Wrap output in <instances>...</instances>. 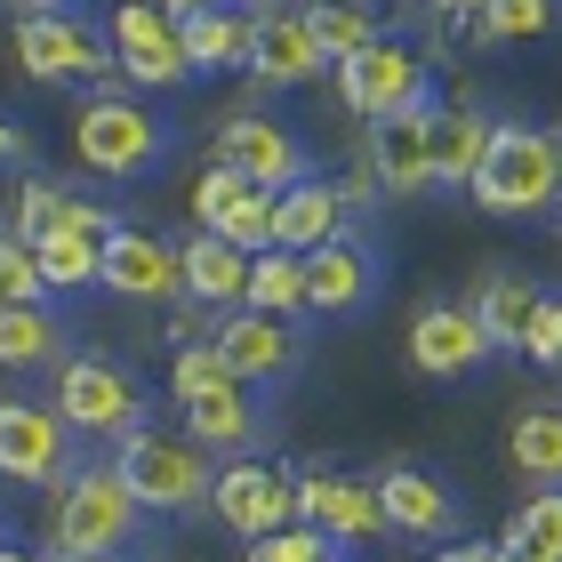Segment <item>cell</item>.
I'll list each match as a JSON object with an SVG mask.
<instances>
[{"mask_svg": "<svg viewBox=\"0 0 562 562\" xmlns=\"http://www.w3.org/2000/svg\"><path fill=\"white\" fill-rule=\"evenodd\" d=\"M145 530V506L121 474V458H89L57 482V506H48V554L81 562V554H130V539Z\"/></svg>", "mask_w": 562, "mask_h": 562, "instance_id": "cell-1", "label": "cell"}, {"mask_svg": "<svg viewBox=\"0 0 562 562\" xmlns=\"http://www.w3.org/2000/svg\"><path fill=\"white\" fill-rule=\"evenodd\" d=\"M9 57H16L24 81H41V89H65V81L105 89V81H121L105 24H89V16H72V9H16Z\"/></svg>", "mask_w": 562, "mask_h": 562, "instance_id": "cell-2", "label": "cell"}, {"mask_svg": "<svg viewBox=\"0 0 562 562\" xmlns=\"http://www.w3.org/2000/svg\"><path fill=\"white\" fill-rule=\"evenodd\" d=\"M554 186H562V137L530 130V121H498L467 193L482 217H539L554 210Z\"/></svg>", "mask_w": 562, "mask_h": 562, "instance_id": "cell-3", "label": "cell"}, {"mask_svg": "<svg viewBox=\"0 0 562 562\" xmlns=\"http://www.w3.org/2000/svg\"><path fill=\"white\" fill-rule=\"evenodd\" d=\"M169 394H177L186 434H193L201 450H225V458H249V450H258V411H249V386L225 370L217 346H177Z\"/></svg>", "mask_w": 562, "mask_h": 562, "instance_id": "cell-4", "label": "cell"}, {"mask_svg": "<svg viewBox=\"0 0 562 562\" xmlns=\"http://www.w3.org/2000/svg\"><path fill=\"white\" fill-rule=\"evenodd\" d=\"M113 458H121V474H130L145 515H193V506H210V491H217L210 450H201L193 434H169V426H130L113 442Z\"/></svg>", "mask_w": 562, "mask_h": 562, "instance_id": "cell-5", "label": "cell"}, {"mask_svg": "<svg viewBox=\"0 0 562 562\" xmlns=\"http://www.w3.org/2000/svg\"><path fill=\"white\" fill-rule=\"evenodd\" d=\"M169 153V121L145 105V97H81L72 105V161L97 169V177H145L161 169Z\"/></svg>", "mask_w": 562, "mask_h": 562, "instance_id": "cell-6", "label": "cell"}, {"mask_svg": "<svg viewBox=\"0 0 562 562\" xmlns=\"http://www.w3.org/2000/svg\"><path fill=\"white\" fill-rule=\"evenodd\" d=\"M57 418L72 434H97V442H121L130 426H145V386L105 353H65L57 362Z\"/></svg>", "mask_w": 562, "mask_h": 562, "instance_id": "cell-7", "label": "cell"}, {"mask_svg": "<svg viewBox=\"0 0 562 562\" xmlns=\"http://www.w3.org/2000/svg\"><path fill=\"white\" fill-rule=\"evenodd\" d=\"M329 72H338V105L353 121H394V113L426 105V57H418V48H402L394 33H378L370 48L338 57Z\"/></svg>", "mask_w": 562, "mask_h": 562, "instance_id": "cell-8", "label": "cell"}, {"mask_svg": "<svg viewBox=\"0 0 562 562\" xmlns=\"http://www.w3.org/2000/svg\"><path fill=\"white\" fill-rule=\"evenodd\" d=\"M210 515L234 530V539H273V530L297 522V467H273V458H225Z\"/></svg>", "mask_w": 562, "mask_h": 562, "instance_id": "cell-9", "label": "cell"}, {"mask_svg": "<svg viewBox=\"0 0 562 562\" xmlns=\"http://www.w3.org/2000/svg\"><path fill=\"white\" fill-rule=\"evenodd\" d=\"M105 41H113V65L130 89H186L193 65H186V33H177L169 9H153V0H121L105 16Z\"/></svg>", "mask_w": 562, "mask_h": 562, "instance_id": "cell-10", "label": "cell"}, {"mask_svg": "<svg viewBox=\"0 0 562 562\" xmlns=\"http://www.w3.org/2000/svg\"><path fill=\"white\" fill-rule=\"evenodd\" d=\"M65 474H72V426L57 418V402H16V394H0V482L57 491Z\"/></svg>", "mask_w": 562, "mask_h": 562, "instance_id": "cell-11", "label": "cell"}, {"mask_svg": "<svg viewBox=\"0 0 562 562\" xmlns=\"http://www.w3.org/2000/svg\"><path fill=\"white\" fill-rule=\"evenodd\" d=\"M113 210L105 201H81L72 193L57 217L33 234V258H41V273H48V290L57 297H72V290H97V273H105V241H113Z\"/></svg>", "mask_w": 562, "mask_h": 562, "instance_id": "cell-12", "label": "cell"}, {"mask_svg": "<svg viewBox=\"0 0 562 562\" xmlns=\"http://www.w3.org/2000/svg\"><path fill=\"white\" fill-rule=\"evenodd\" d=\"M210 346L225 353V370H234L241 386H281V378H297V362H305L297 322L258 314V305H234V314L210 329Z\"/></svg>", "mask_w": 562, "mask_h": 562, "instance_id": "cell-13", "label": "cell"}, {"mask_svg": "<svg viewBox=\"0 0 562 562\" xmlns=\"http://www.w3.org/2000/svg\"><path fill=\"white\" fill-rule=\"evenodd\" d=\"M297 522L329 530L338 547H370L386 539V506H378V482H353L338 467H297Z\"/></svg>", "mask_w": 562, "mask_h": 562, "instance_id": "cell-14", "label": "cell"}, {"mask_svg": "<svg viewBox=\"0 0 562 562\" xmlns=\"http://www.w3.org/2000/svg\"><path fill=\"white\" fill-rule=\"evenodd\" d=\"M362 161H370L378 186H386V201L434 193V97H426V105H411V113H394V121H370Z\"/></svg>", "mask_w": 562, "mask_h": 562, "instance_id": "cell-15", "label": "cell"}, {"mask_svg": "<svg viewBox=\"0 0 562 562\" xmlns=\"http://www.w3.org/2000/svg\"><path fill=\"white\" fill-rule=\"evenodd\" d=\"M210 161H234L249 186H266V193H290L297 177H314V169H305L297 130H290V121H273V113H234V121L217 130Z\"/></svg>", "mask_w": 562, "mask_h": 562, "instance_id": "cell-16", "label": "cell"}, {"mask_svg": "<svg viewBox=\"0 0 562 562\" xmlns=\"http://www.w3.org/2000/svg\"><path fill=\"white\" fill-rule=\"evenodd\" d=\"M97 290H113V297H137V305H177V297H186V266H177V241L145 234V225H113V241H105V273H97Z\"/></svg>", "mask_w": 562, "mask_h": 562, "instance_id": "cell-17", "label": "cell"}, {"mask_svg": "<svg viewBox=\"0 0 562 562\" xmlns=\"http://www.w3.org/2000/svg\"><path fill=\"white\" fill-rule=\"evenodd\" d=\"M249 16H258L249 72H258L266 89H305V81H322V72H329L322 41H314V24H305L297 9H281V0H249Z\"/></svg>", "mask_w": 562, "mask_h": 562, "instance_id": "cell-18", "label": "cell"}, {"mask_svg": "<svg viewBox=\"0 0 562 562\" xmlns=\"http://www.w3.org/2000/svg\"><path fill=\"white\" fill-rule=\"evenodd\" d=\"M378 297V258H370V241L346 234L329 241V249H314V258H305V314H362V305Z\"/></svg>", "mask_w": 562, "mask_h": 562, "instance_id": "cell-19", "label": "cell"}, {"mask_svg": "<svg viewBox=\"0 0 562 562\" xmlns=\"http://www.w3.org/2000/svg\"><path fill=\"white\" fill-rule=\"evenodd\" d=\"M491 338H482V322H474V305H418L411 314V362L426 378H467L491 362Z\"/></svg>", "mask_w": 562, "mask_h": 562, "instance_id": "cell-20", "label": "cell"}, {"mask_svg": "<svg viewBox=\"0 0 562 562\" xmlns=\"http://www.w3.org/2000/svg\"><path fill=\"white\" fill-rule=\"evenodd\" d=\"M177 266H186V297L210 305V314H234L249 297V249H234L225 234H210V225H193V234L177 241Z\"/></svg>", "mask_w": 562, "mask_h": 562, "instance_id": "cell-21", "label": "cell"}, {"mask_svg": "<svg viewBox=\"0 0 562 562\" xmlns=\"http://www.w3.org/2000/svg\"><path fill=\"white\" fill-rule=\"evenodd\" d=\"M378 506H386V530H411V539H450L458 530V498L426 467H386L378 474Z\"/></svg>", "mask_w": 562, "mask_h": 562, "instance_id": "cell-22", "label": "cell"}, {"mask_svg": "<svg viewBox=\"0 0 562 562\" xmlns=\"http://www.w3.org/2000/svg\"><path fill=\"white\" fill-rule=\"evenodd\" d=\"M346 234V201L338 186H322V177H297L290 193H273V249H297V258H314Z\"/></svg>", "mask_w": 562, "mask_h": 562, "instance_id": "cell-23", "label": "cell"}, {"mask_svg": "<svg viewBox=\"0 0 562 562\" xmlns=\"http://www.w3.org/2000/svg\"><path fill=\"white\" fill-rule=\"evenodd\" d=\"M491 130L498 121H482L474 105H434V193H467L482 153H491Z\"/></svg>", "mask_w": 562, "mask_h": 562, "instance_id": "cell-24", "label": "cell"}, {"mask_svg": "<svg viewBox=\"0 0 562 562\" xmlns=\"http://www.w3.org/2000/svg\"><path fill=\"white\" fill-rule=\"evenodd\" d=\"M506 467L530 491H562V402H522V418L506 426Z\"/></svg>", "mask_w": 562, "mask_h": 562, "instance_id": "cell-25", "label": "cell"}, {"mask_svg": "<svg viewBox=\"0 0 562 562\" xmlns=\"http://www.w3.org/2000/svg\"><path fill=\"white\" fill-rule=\"evenodd\" d=\"M177 33H186V65H193V72H241V65H249V41H258V16L225 0V9L186 16Z\"/></svg>", "mask_w": 562, "mask_h": 562, "instance_id": "cell-26", "label": "cell"}, {"mask_svg": "<svg viewBox=\"0 0 562 562\" xmlns=\"http://www.w3.org/2000/svg\"><path fill=\"white\" fill-rule=\"evenodd\" d=\"M65 362V314L57 305H9L0 314V370H57Z\"/></svg>", "mask_w": 562, "mask_h": 562, "instance_id": "cell-27", "label": "cell"}, {"mask_svg": "<svg viewBox=\"0 0 562 562\" xmlns=\"http://www.w3.org/2000/svg\"><path fill=\"white\" fill-rule=\"evenodd\" d=\"M530 314H539V290H530L522 273H491V281L474 290V322H482V338H491L498 353H522Z\"/></svg>", "mask_w": 562, "mask_h": 562, "instance_id": "cell-28", "label": "cell"}, {"mask_svg": "<svg viewBox=\"0 0 562 562\" xmlns=\"http://www.w3.org/2000/svg\"><path fill=\"white\" fill-rule=\"evenodd\" d=\"M506 562H562V491H530L498 530Z\"/></svg>", "mask_w": 562, "mask_h": 562, "instance_id": "cell-29", "label": "cell"}, {"mask_svg": "<svg viewBox=\"0 0 562 562\" xmlns=\"http://www.w3.org/2000/svg\"><path fill=\"white\" fill-rule=\"evenodd\" d=\"M241 305L297 322L305 314V258H297V249H258V258H249V297Z\"/></svg>", "mask_w": 562, "mask_h": 562, "instance_id": "cell-30", "label": "cell"}, {"mask_svg": "<svg viewBox=\"0 0 562 562\" xmlns=\"http://www.w3.org/2000/svg\"><path fill=\"white\" fill-rule=\"evenodd\" d=\"M562 24V0H482L474 41L482 48H515V41H547Z\"/></svg>", "mask_w": 562, "mask_h": 562, "instance_id": "cell-31", "label": "cell"}, {"mask_svg": "<svg viewBox=\"0 0 562 562\" xmlns=\"http://www.w3.org/2000/svg\"><path fill=\"white\" fill-rule=\"evenodd\" d=\"M297 16L314 24V41H322V57H329V65L378 41V16L362 9V0H297Z\"/></svg>", "mask_w": 562, "mask_h": 562, "instance_id": "cell-32", "label": "cell"}, {"mask_svg": "<svg viewBox=\"0 0 562 562\" xmlns=\"http://www.w3.org/2000/svg\"><path fill=\"white\" fill-rule=\"evenodd\" d=\"M210 234H225L234 249H249V258H258V249H273V193H266V186H241V193L210 217Z\"/></svg>", "mask_w": 562, "mask_h": 562, "instance_id": "cell-33", "label": "cell"}, {"mask_svg": "<svg viewBox=\"0 0 562 562\" xmlns=\"http://www.w3.org/2000/svg\"><path fill=\"white\" fill-rule=\"evenodd\" d=\"M41 297H57V290H48L33 241H24L16 225H0V314H9V305H41Z\"/></svg>", "mask_w": 562, "mask_h": 562, "instance_id": "cell-34", "label": "cell"}, {"mask_svg": "<svg viewBox=\"0 0 562 562\" xmlns=\"http://www.w3.org/2000/svg\"><path fill=\"white\" fill-rule=\"evenodd\" d=\"M346 547L329 539V530H314V522H290V530H273V539H249V554L241 562H338Z\"/></svg>", "mask_w": 562, "mask_h": 562, "instance_id": "cell-35", "label": "cell"}, {"mask_svg": "<svg viewBox=\"0 0 562 562\" xmlns=\"http://www.w3.org/2000/svg\"><path fill=\"white\" fill-rule=\"evenodd\" d=\"M65 201H72V186H57V177H24V193H16V210H9V225H16L24 241H33L41 225H48V217L65 210Z\"/></svg>", "mask_w": 562, "mask_h": 562, "instance_id": "cell-36", "label": "cell"}, {"mask_svg": "<svg viewBox=\"0 0 562 562\" xmlns=\"http://www.w3.org/2000/svg\"><path fill=\"white\" fill-rule=\"evenodd\" d=\"M241 186H249V177H241L234 161H210V169L193 177V225H210V217H217V210H225V201H234Z\"/></svg>", "mask_w": 562, "mask_h": 562, "instance_id": "cell-37", "label": "cell"}, {"mask_svg": "<svg viewBox=\"0 0 562 562\" xmlns=\"http://www.w3.org/2000/svg\"><path fill=\"white\" fill-rule=\"evenodd\" d=\"M522 353L530 362H562V297H539V314H530V329H522Z\"/></svg>", "mask_w": 562, "mask_h": 562, "instance_id": "cell-38", "label": "cell"}, {"mask_svg": "<svg viewBox=\"0 0 562 562\" xmlns=\"http://www.w3.org/2000/svg\"><path fill=\"white\" fill-rule=\"evenodd\" d=\"M169 346H210V305L177 297V305H169Z\"/></svg>", "mask_w": 562, "mask_h": 562, "instance_id": "cell-39", "label": "cell"}, {"mask_svg": "<svg viewBox=\"0 0 562 562\" xmlns=\"http://www.w3.org/2000/svg\"><path fill=\"white\" fill-rule=\"evenodd\" d=\"M24 153H33V137H24V121H9V113H0V161H24Z\"/></svg>", "mask_w": 562, "mask_h": 562, "instance_id": "cell-40", "label": "cell"}, {"mask_svg": "<svg viewBox=\"0 0 562 562\" xmlns=\"http://www.w3.org/2000/svg\"><path fill=\"white\" fill-rule=\"evenodd\" d=\"M426 9L442 16V24H474V16H482V0H426Z\"/></svg>", "mask_w": 562, "mask_h": 562, "instance_id": "cell-41", "label": "cell"}, {"mask_svg": "<svg viewBox=\"0 0 562 562\" xmlns=\"http://www.w3.org/2000/svg\"><path fill=\"white\" fill-rule=\"evenodd\" d=\"M434 562H506V547H450V554H434Z\"/></svg>", "mask_w": 562, "mask_h": 562, "instance_id": "cell-42", "label": "cell"}, {"mask_svg": "<svg viewBox=\"0 0 562 562\" xmlns=\"http://www.w3.org/2000/svg\"><path fill=\"white\" fill-rule=\"evenodd\" d=\"M153 9H169L177 24H186V16H201V9H225V0H153Z\"/></svg>", "mask_w": 562, "mask_h": 562, "instance_id": "cell-43", "label": "cell"}, {"mask_svg": "<svg viewBox=\"0 0 562 562\" xmlns=\"http://www.w3.org/2000/svg\"><path fill=\"white\" fill-rule=\"evenodd\" d=\"M0 562H57V554H33V547H0Z\"/></svg>", "mask_w": 562, "mask_h": 562, "instance_id": "cell-44", "label": "cell"}, {"mask_svg": "<svg viewBox=\"0 0 562 562\" xmlns=\"http://www.w3.org/2000/svg\"><path fill=\"white\" fill-rule=\"evenodd\" d=\"M16 9H65V0H16Z\"/></svg>", "mask_w": 562, "mask_h": 562, "instance_id": "cell-45", "label": "cell"}, {"mask_svg": "<svg viewBox=\"0 0 562 562\" xmlns=\"http://www.w3.org/2000/svg\"><path fill=\"white\" fill-rule=\"evenodd\" d=\"M81 562H121V554H81Z\"/></svg>", "mask_w": 562, "mask_h": 562, "instance_id": "cell-46", "label": "cell"}, {"mask_svg": "<svg viewBox=\"0 0 562 562\" xmlns=\"http://www.w3.org/2000/svg\"><path fill=\"white\" fill-rule=\"evenodd\" d=\"M554 210H562V186H554Z\"/></svg>", "mask_w": 562, "mask_h": 562, "instance_id": "cell-47", "label": "cell"}, {"mask_svg": "<svg viewBox=\"0 0 562 562\" xmlns=\"http://www.w3.org/2000/svg\"><path fill=\"white\" fill-rule=\"evenodd\" d=\"M0 547H9V530H0Z\"/></svg>", "mask_w": 562, "mask_h": 562, "instance_id": "cell-48", "label": "cell"}]
</instances>
